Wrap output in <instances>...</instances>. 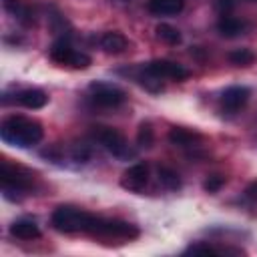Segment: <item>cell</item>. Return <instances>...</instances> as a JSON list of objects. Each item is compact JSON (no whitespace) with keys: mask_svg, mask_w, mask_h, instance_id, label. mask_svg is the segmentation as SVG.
Masks as SVG:
<instances>
[{"mask_svg":"<svg viewBox=\"0 0 257 257\" xmlns=\"http://www.w3.org/2000/svg\"><path fill=\"white\" fill-rule=\"evenodd\" d=\"M137 143H139V147H145V149H151L153 147V143H155V131H153V124L151 122H141L139 133H137Z\"/></svg>","mask_w":257,"mask_h":257,"instance_id":"cell-21","label":"cell"},{"mask_svg":"<svg viewBox=\"0 0 257 257\" xmlns=\"http://www.w3.org/2000/svg\"><path fill=\"white\" fill-rule=\"evenodd\" d=\"M92 213L74 207V205H58L50 215V225L58 233H86L90 225Z\"/></svg>","mask_w":257,"mask_h":257,"instance_id":"cell-2","label":"cell"},{"mask_svg":"<svg viewBox=\"0 0 257 257\" xmlns=\"http://www.w3.org/2000/svg\"><path fill=\"white\" fill-rule=\"evenodd\" d=\"M169 143L175 145V147H181V149H193V147H199L201 135L199 133H193L189 128L175 126V128L169 131Z\"/></svg>","mask_w":257,"mask_h":257,"instance_id":"cell-14","label":"cell"},{"mask_svg":"<svg viewBox=\"0 0 257 257\" xmlns=\"http://www.w3.org/2000/svg\"><path fill=\"white\" fill-rule=\"evenodd\" d=\"M185 6V0H149V10L157 16H173L179 14Z\"/></svg>","mask_w":257,"mask_h":257,"instance_id":"cell-16","label":"cell"},{"mask_svg":"<svg viewBox=\"0 0 257 257\" xmlns=\"http://www.w3.org/2000/svg\"><path fill=\"white\" fill-rule=\"evenodd\" d=\"M10 235L20 239V241H32V239L40 237V227H38V223L34 219L22 217V219H16L10 225Z\"/></svg>","mask_w":257,"mask_h":257,"instance_id":"cell-12","label":"cell"},{"mask_svg":"<svg viewBox=\"0 0 257 257\" xmlns=\"http://www.w3.org/2000/svg\"><path fill=\"white\" fill-rule=\"evenodd\" d=\"M0 179H2V191L6 199H20L22 195H26L32 189L34 177L30 171L18 167V165H10L8 161H2L0 167Z\"/></svg>","mask_w":257,"mask_h":257,"instance_id":"cell-4","label":"cell"},{"mask_svg":"<svg viewBox=\"0 0 257 257\" xmlns=\"http://www.w3.org/2000/svg\"><path fill=\"white\" fill-rule=\"evenodd\" d=\"M243 199H245L247 203H251V205H257V179L251 181V183L245 187V191H243Z\"/></svg>","mask_w":257,"mask_h":257,"instance_id":"cell-24","label":"cell"},{"mask_svg":"<svg viewBox=\"0 0 257 257\" xmlns=\"http://www.w3.org/2000/svg\"><path fill=\"white\" fill-rule=\"evenodd\" d=\"M251 98V88L249 86H243V84H233V86H227L221 94V106L223 110L227 112H237L239 108H243Z\"/></svg>","mask_w":257,"mask_h":257,"instance_id":"cell-10","label":"cell"},{"mask_svg":"<svg viewBox=\"0 0 257 257\" xmlns=\"http://www.w3.org/2000/svg\"><path fill=\"white\" fill-rule=\"evenodd\" d=\"M185 253H217V255L233 253V255H243L245 251L243 249H233V247H217V245H211V243H193L185 249Z\"/></svg>","mask_w":257,"mask_h":257,"instance_id":"cell-17","label":"cell"},{"mask_svg":"<svg viewBox=\"0 0 257 257\" xmlns=\"http://www.w3.org/2000/svg\"><path fill=\"white\" fill-rule=\"evenodd\" d=\"M223 185H225V177H223V175H211V177H207V179L203 181V191H207V193H217Z\"/></svg>","mask_w":257,"mask_h":257,"instance_id":"cell-22","label":"cell"},{"mask_svg":"<svg viewBox=\"0 0 257 257\" xmlns=\"http://www.w3.org/2000/svg\"><path fill=\"white\" fill-rule=\"evenodd\" d=\"M120 2H128V0H120Z\"/></svg>","mask_w":257,"mask_h":257,"instance_id":"cell-25","label":"cell"},{"mask_svg":"<svg viewBox=\"0 0 257 257\" xmlns=\"http://www.w3.org/2000/svg\"><path fill=\"white\" fill-rule=\"evenodd\" d=\"M94 139L102 145L104 151H108L116 159H131L135 157V151L131 149L124 135L112 126H94Z\"/></svg>","mask_w":257,"mask_h":257,"instance_id":"cell-5","label":"cell"},{"mask_svg":"<svg viewBox=\"0 0 257 257\" xmlns=\"http://www.w3.org/2000/svg\"><path fill=\"white\" fill-rule=\"evenodd\" d=\"M251 2H257V0H251Z\"/></svg>","mask_w":257,"mask_h":257,"instance_id":"cell-26","label":"cell"},{"mask_svg":"<svg viewBox=\"0 0 257 257\" xmlns=\"http://www.w3.org/2000/svg\"><path fill=\"white\" fill-rule=\"evenodd\" d=\"M126 46H128V40L124 38V34H120L116 30H108L100 36V48L106 54H120L126 50Z\"/></svg>","mask_w":257,"mask_h":257,"instance_id":"cell-15","label":"cell"},{"mask_svg":"<svg viewBox=\"0 0 257 257\" xmlns=\"http://www.w3.org/2000/svg\"><path fill=\"white\" fill-rule=\"evenodd\" d=\"M88 96L96 106L102 108H116L126 100V92L120 86L104 80H92L88 84Z\"/></svg>","mask_w":257,"mask_h":257,"instance_id":"cell-6","label":"cell"},{"mask_svg":"<svg viewBox=\"0 0 257 257\" xmlns=\"http://www.w3.org/2000/svg\"><path fill=\"white\" fill-rule=\"evenodd\" d=\"M217 30L225 38H237V36H241V34H245L249 30V24L245 20H241V18H235V16L227 14V16H221L219 18Z\"/></svg>","mask_w":257,"mask_h":257,"instance_id":"cell-13","label":"cell"},{"mask_svg":"<svg viewBox=\"0 0 257 257\" xmlns=\"http://www.w3.org/2000/svg\"><path fill=\"white\" fill-rule=\"evenodd\" d=\"M157 175H159V183L165 189H169V191H179L181 189V177H179L177 171H173L169 167H159Z\"/></svg>","mask_w":257,"mask_h":257,"instance_id":"cell-18","label":"cell"},{"mask_svg":"<svg viewBox=\"0 0 257 257\" xmlns=\"http://www.w3.org/2000/svg\"><path fill=\"white\" fill-rule=\"evenodd\" d=\"M157 38L159 40H163V42H167V44H171V46H175V44H179L181 42V32L175 28V26H171V24H167V22H161V24H157Z\"/></svg>","mask_w":257,"mask_h":257,"instance_id":"cell-19","label":"cell"},{"mask_svg":"<svg viewBox=\"0 0 257 257\" xmlns=\"http://www.w3.org/2000/svg\"><path fill=\"white\" fill-rule=\"evenodd\" d=\"M50 58L62 66H70V68H88L90 66V56L84 54L82 50H76L68 38H58L52 46H50Z\"/></svg>","mask_w":257,"mask_h":257,"instance_id":"cell-7","label":"cell"},{"mask_svg":"<svg viewBox=\"0 0 257 257\" xmlns=\"http://www.w3.org/2000/svg\"><path fill=\"white\" fill-rule=\"evenodd\" d=\"M12 100L18 102V104L24 106V108H32V110H36V108L46 106V102H48V94H46L42 88H22V90L14 92V98H12Z\"/></svg>","mask_w":257,"mask_h":257,"instance_id":"cell-11","label":"cell"},{"mask_svg":"<svg viewBox=\"0 0 257 257\" xmlns=\"http://www.w3.org/2000/svg\"><path fill=\"white\" fill-rule=\"evenodd\" d=\"M86 233L92 235V237H100V239H122V241H131V239H137L141 231H139L137 225H133L128 221L92 215Z\"/></svg>","mask_w":257,"mask_h":257,"instance_id":"cell-3","label":"cell"},{"mask_svg":"<svg viewBox=\"0 0 257 257\" xmlns=\"http://www.w3.org/2000/svg\"><path fill=\"white\" fill-rule=\"evenodd\" d=\"M147 183H149V165L147 163L131 165L120 177V187L131 193H141L147 187Z\"/></svg>","mask_w":257,"mask_h":257,"instance_id":"cell-9","label":"cell"},{"mask_svg":"<svg viewBox=\"0 0 257 257\" xmlns=\"http://www.w3.org/2000/svg\"><path fill=\"white\" fill-rule=\"evenodd\" d=\"M229 60L235 66H251L255 62V52H251L249 48H237L229 52Z\"/></svg>","mask_w":257,"mask_h":257,"instance_id":"cell-20","label":"cell"},{"mask_svg":"<svg viewBox=\"0 0 257 257\" xmlns=\"http://www.w3.org/2000/svg\"><path fill=\"white\" fill-rule=\"evenodd\" d=\"M235 6H237V0H215V8L217 12H221V16L231 14Z\"/></svg>","mask_w":257,"mask_h":257,"instance_id":"cell-23","label":"cell"},{"mask_svg":"<svg viewBox=\"0 0 257 257\" xmlns=\"http://www.w3.org/2000/svg\"><path fill=\"white\" fill-rule=\"evenodd\" d=\"M0 137L10 147L30 149L42 141L44 128L34 118H28L24 114H10L0 124Z\"/></svg>","mask_w":257,"mask_h":257,"instance_id":"cell-1","label":"cell"},{"mask_svg":"<svg viewBox=\"0 0 257 257\" xmlns=\"http://www.w3.org/2000/svg\"><path fill=\"white\" fill-rule=\"evenodd\" d=\"M143 68L153 74L155 78H167V80H185L189 78V70L179 64V62H173V60H167V58H157V60H151L147 64H143Z\"/></svg>","mask_w":257,"mask_h":257,"instance_id":"cell-8","label":"cell"}]
</instances>
